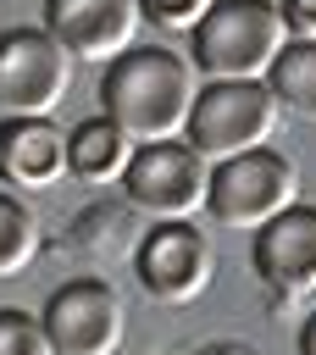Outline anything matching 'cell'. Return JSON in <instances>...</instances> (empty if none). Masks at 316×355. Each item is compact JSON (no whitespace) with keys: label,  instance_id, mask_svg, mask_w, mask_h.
Returning <instances> with one entry per match:
<instances>
[{"label":"cell","instance_id":"obj_1","mask_svg":"<svg viewBox=\"0 0 316 355\" xmlns=\"http://www.w3.org/2000/svg\"><path fill=\"white\" fill-rule=\"evenodd\" d=\"M194 100H200L194 61L177 55L172 44H133L128 55L105 61L100 111H105L133 144L177 139V133L188 128Z\"/></svg>","mask_w":316,"mask_h":355},{"label":"cell","instance_id":"obj_2","mask_svg":"<svg viewBox=\"0 0 316 355\" xmlns=\"http://www.w3.org/2000/svg\"><path fill=\"white\" fill-rule=\"evenodd\" d=\"M288 44L294 33L277 0H216L188 33V61L211 83H266Z\"/></svg>","mask_w":316,"mask_h":355},{"label":"cell","instance_id":"obj_3","mask_svg":"<svg viewBox=\"0 0 316 355\" xmlns=\"http://www.w3.org/2000/svg\"><path fill=\"white\" fill-rule=\"evenodd\" d=\"M288 205H299V172L283 150L261 144V150H244V155H227L211 166V200H205V216L216 227H233V233H261L266 222H277Z\"/></svg>","mask_w":316,"mask_h":355},{"label":"cell","instance_id":"obj_4","mask_svg":"<svg viewBox=\"0 0 316 355\" xmlns=\"http://www.w3.org/2000/svg\"><path fill=\"white\" fill-rule=\"evenodd\" d=\"M122 194L150 222H188L211 200V161L188 139L139 144L133 161H128V172H122Z\"/></svg>","mask_w":316,"mask_h":355},{"label":"cell","instance_id":"obj_5","mask_svg":"<svg viewBox=\"0 0 316 355\" xmlns=\"http://www.w3.org/2000/svg\"><path fill=\"white\" fill-rule=\"evenodd\" d=\"M277 116H283V100L272 94V83H205L194 111H188L183 139L216 166L227 155L272 144Z\"/></svg>","mask_w":316,"mask_h":355},{"label":"cell","instance_id":"obj_6","mask_svg":"<svg viewBox=\"0 0 316 355\" xmlns=\"http://www.w3.org/2000/svg\"><path fill=\"white\" fill-rule=\"evenodd\" d=\"M72 83V50L50 28L0 33V116H50Z\"/></svg>","mask_w":316,"mask_h":355},{"label":"cell","instance_id":"obj_7","mask_svg":"<svg viewBox=\"0 0 316 355\" xmlns=\"http://www.w3.org/2000/svg\"><path fill=\"white\" fill-rule=\"evenodd\" d=\"M39 322L50 333L55 355H122V338H128L122 294L105 277H72V283H61L44 300Z\"/></svg>","mask_w":316,"mask_h":355},{"label":"cell","instance_id":"obj_8","mask_svg":"<svg viewBox=\"0 0 316 355\" xmlns=\"http://www.w3.org/2000/svg\"><path fill=\"white\" fill-rule=\"evenodd\" d=\"M211 244L194 222H155L139 244H133V277L150 300L161 305H188L211 288Z\"/></svg>","mask_w":316,"mask_h":355},{"label":"cell","instance_id":"obj_9","mask_svg":"<svg viewBox=\"0 0 316 355\" xmlns=\"http://www.w3.org/2000/svg\"><path fill=\"white\" fill-rule=\"evenodd\" d=\"M44 28L72 50V61H116L139 44V0H44Z\"/></svg>","mask_w":316,"mask_h":355},{"label":"cell","instance_id":"obj_10","mask_svg":"<svg viewBox=\"0 0 316 355\" xmlns=\"http://www.w3.org/2000/svg\"><path fill=\"white\" fill-rule=\"evenodd\" d=\"M255 277L277 300H310L316 294V205H288L277 222H266L249 244Z\"/></svg>","mask_w":316,"mask_h":355},{"label":"cell","instance_id":"obj_11","mask_svg":"<svg viewBox=\"0 0 316 355\" xmlns=\"http://www.w3.org/2000/svg\"><path fill=\"white\" fill-rule=\"evenodd\" d=\"M67 172V133L50 116H0V183L44 194Z\"/></svg>","mask_w":316,"mask_h":355},{"label":"cell","instance_id":"obj_12","mask_svg":"<svg viewBox=\"0 0 316 355\" xmlns=\"http://www.w3.org/2000/svg\"><path fill=\"white\" fill-rule=\"evenodd\" d=\"M133 150H139V144H133V139L100 111V116L78 122V128L67 133V172L83 178V183H122Z\"/></svg>","mask_w":316,"mask_h":355},{"label":"cell","instance_id":"obj_13","mask_svg":"<svg viewBox=\"0 0 316 355\" xmlns=\"http://www.w3.org/2000/svg\"><path fill=\"white\" fill-rule=\"evenodd\" d=\"M272 94L283 100V111H294L299 122H310L316 128V39H294L283 55H277V67H272Z\"/></svg>","mask_w":316,"mask_h":355},{"label":"cell","instance_id":"obj_14","mask_svg":"<svg viewBox=\"0 0 316 355\" xmlns=\"http://www.w3.org/2000/svg\"><path fill=\"white\" fill-rule=\"evenodd\" d=\"M39 255V222L33 211L0 189V277H22Z\"/></svg>","mask_w":316,"mask_h":355},{"label":"cell","instance_id":"obj_15","mask_svg":"<svg viewBox=\"0 0 316 355\" xmlns=\"http://www.w3.org/2000/svg\"><path fill=\"white\" fill-rule=\"evenodd\" d=\"M0 355H55V349H50V333L39 316L6 305L0 311Z\"/></svg>","mask_w":316,"mask_h":355},{"label":"cell","instance_id":"obj_16","mask_svg":"<svg viewBox=\"0 0 316 355\" xmlns=\"http://www.w3.org/2000/svg\"><path fill=\"white\" fill-rule=\"evenodd\" d=\"M139 6H144V22H150V28L188 39V33L205 22V11H211L216 0H139Z\"/></svg>","mask_w":316,"mask_h":355},{"label":"cell","instance_id":"obj_17","mask_svg":"<svg viewBox=\"0 0 316 355\" xmlns=\"http://www.w3.org/2000/svg\"><path fill=\"white\" fill-rule=\"evenodd\" d=\"M294 39H316V0H277Z\"/></svg>","mask_w":316,"mask_h":355},{"label":"cell","instance_id":"obj_18","mask_svg":"<svg viewBox=\"0 0 316 355\" xmlns=\"http://www.w3.org/2000/svg\"><path fill=\"white\" fill-rule=\"evenodd\" d=\"M299 355H316V311H310L305 327H299Z\"/></svg>","mask_w":316,"mask_h":355}]
</instances>
